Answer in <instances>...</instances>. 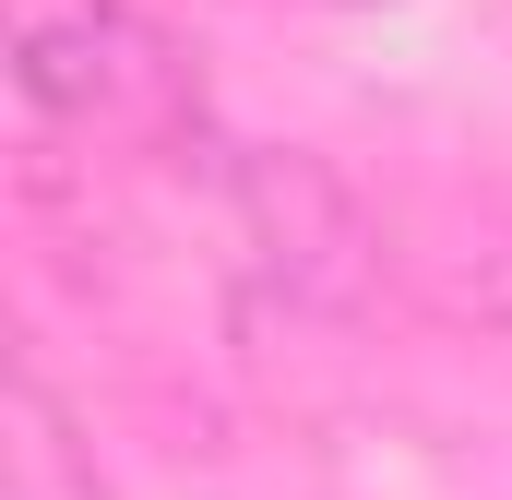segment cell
Segmentation results:
<instances>
[{
  "label": "cell",
  "instance_id": "cell-1",
  "mask_svg": "<svg viewBox=\"0 0 512 500\" xmlns=\"http://www.w3.org/2000/svg\"><path fill=\"white\" fill-rule=\"evenodd\" d=\"M239 215H251L262 262H274V286L286 298H310V310H346L370 274H382V250H370V215H358V191L322 167V155H286V143H262L239 155Z\"/></svg>",
  "mask_w": 512,
  "mask_h": 500
},
{
  "label": "cell",
  "instance_id": "cell-2",
  "mask_svg": "<svg viewBox=\"0 0 512 500\" xmlns=\"http://www.w3.org/2000/svg\"><path fill=\"white\" fill-rule=\"evenodd\" d=\"M12 84L36 108H60V120H84V108H167V48L120 0H36L24 36H12Z\"/></svg>",
  "mask_w": 512,
  "mask_h": 500
},
{
  "label": "cell",
  "instance_id": "cell-3",
  "mask_svg": "<svg viewBox=\"0 0 512 500\" xmlns=\"http://www.w3.org/2000/svg\"><path fill=\"white\" fill-rule=\"evenodd\" d=\"M441 286H453V310H465V322H489V334H512V227H489V239H465Z\"/></svg>",
  "mask_w": 512,
  "mask_h": 500
}]
</instances>
